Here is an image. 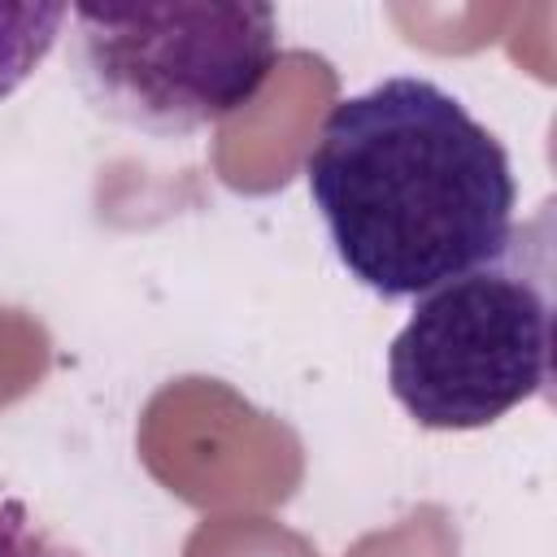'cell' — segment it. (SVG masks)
I'll return each instance as SVG.
<instances>
[{
	"label": "cell",
	"mask_w": 557,
	"mask_h": 557,
	"mask_svg": "<svg viewBox=\"0 0 557 557\" xmlns=\"http://www.w3.org/2000/svg\"><path fill=\"white\" fill-rule=\"evenodd\" d=\"M305 178L335 257L383 300L426 296L513 244L518 183L505 144L418 74L339 100Z\"/></svg>",
	"instance_id": "6da1fadb"
},
{
	"label": "cell",
	"mask_w": 557,
	"mask_h": 557,
	"mask_svg": "<svg viewBox=\"0 0 557 557\" xmlns=\"http://www.w3.org/2000/svg\"><path fill=\"white\" fill-rule=\"evenodd\" d=\"M87 100L148 135H191L244 109L278 61L270 4L70 9Z\"/></svg>",
	"instance_id": "7a4b0ae2"
},
{
	"label": "cell",
	"mask_w": 557,
	"mask_h": 557,
	"mask_svg": "<svg viewBox=\"0 0 557 557\" xmlns=\"http://www.w3.org/2000/svg\"><path fill=\"white\" fill-rule=\"evenodd\" d=\"M553 383L548 265L505 257L431 287L387 348V387L426 431H474Z\"/></svg>",
	"instance_id": "3957f363"
},
{
	"label": "cell",
	"mask_w": 557,
	"mask_h": 557,
	"mask_svg": "<svg viewBox=\"0 0 557 557\" xmlns=\"http://www.w3.org/2000/svg\"><path fill=\"white\" fill-rule=\"evenodd\" d=\"M65 17V4H0V100L13 96L52 52Z\"/></svg>",
	"instance_id": "277c9868"
},
{
	"label": "cell",
	"mask_w": 557,
	"mask_h": 557,
	"mask_svg": "<svg viewBox=\"0 0 557 557\" xmlns=\"http://www.w3.org/2000/svg\"><path fill=\"white\" fill-rule=\"evenodd\" d=\"M0 557H87L39 522L22 500H0Z\"/></svg>",
	"instance_id": "5b68a950"
}]
</instances>
